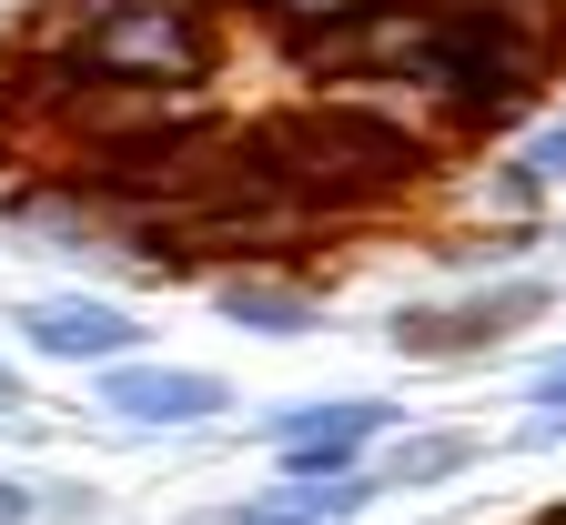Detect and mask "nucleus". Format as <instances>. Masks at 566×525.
Returning <instances> with one entry per match:
<instances>
[{
	"mask_svg": "<svg viewBox=\"0 0 566 525\" xmlns=\"http://www.w3.org/2000/svg\"><path fill=\"white\" fill-rule=\"evenodd\" d=\"M546 314H556V283L546 273H495L475 293H446V304H395L385 314V354L395 364H475V354L516 344Z\"/></svg>",
	"mask_w": 566,
	"mask_h": 525,
	"instance_id": "1",
	"label": "nucleus"
},
{
	"mask_svg": "<svg viewBox=\"0 0 566 525\" xmlns=\"http://www.w3.org/2000/svg\"><path fill=\"white\" fill-rule=\"evenodd\" d=\"M82 395H92V414H102L112 434H163V444L233 424V405H243V395H233V374H212V364H172V354L102 364V374H82Z\"/></svg>",
	"mask_w": 566,
	"mask_h": 525,
	"instance_id": "2",
	"label": "nucleus"
},
{
	"mask_svg": "<svg viewBox=\"0 0 566 525\" xmlns=\"http://www.w3.org/2000/svg\"><path fill=\"white\" fill-rule=\"evenodd\" d=\"M212 11L202 0H132V11H112L82 51V71H102V82H163V92H202L212 82Z\"/></svg>",
	"mask_w": 566,
	"mask_h": 525,
	"instance_id": "3",
	"label": "nucleus"
},
{
	"mask_svg": "<svg viewBox=\"0 0 566 525\" xmlns=\"http://www.w3.org/2000/svg\"><path fill=\"white\" fill-rule=\"evenodd\" d=\"M253 434L273 444V485H304V475L375 465V444L405 434V405H385V395H294V405H273Z\"/></svg>",
	"mask_w": 566,
	"mask_h": 525,
	"instance_id": "4",
	"label": "nucleus"
},
{
	"mask_svg": "<svg viewBox=\"0 0 566 525\" xmlns=\"http://www.w3.org/2000/svg\"><path fill=\"white\" fill-rule=\"evenodd\" d=\"M11 334H21V354H31V364H61V374H102V364L153 354V324H142L122 293H102V283L21 293V304H11Z\"/></svg>",
	"mask_w": 566,
	"mask_h": 525,
	"instance_id": "5",
	"label": "nucleus"
},
{
	"mask_svg": "<svg viewBox=\"0 0 566 525\" xmlns=\"http://www.w3.org/2000/svg\"><path fill=\"white\" fill-rule=\"evenodd\" d=\"M202 293H212V314H223L233 334H253V344H304V334H324V293L294 283V273H212Z\"/></svg>",
	"mask_w": 566,
	"mask_h": 525,
	"instance_id": "6",
	"label": "nucleus"
},
{
	"mask_svg": "<svg viewBox=\"0 0 566 525\" xmlns=\"http://www.w3.org/2000/svg\"><path fill=\"white\" fill-rule=\"evenodd\" d=\"M485 465V434L475 424H415V434H385L375 444V485L385 495H424V485H455Z\"/></svg>",
	"mask_w": 566,
	"mask_h": 525,
	"instance_id": "7",
	"label": "nucleus"
},
{
	"mask_svg": "<svg viewBox=\"0 0 566 525\" xmlns=\"http://www.w3.org/2000/svg\"><path fill=\"white\" fill-rule=\"evenodd\" d=\"M294 515H314V525H354V515H375L385 505V485H375V465H354V475H304V485H273Z\"/></svg>",
	"mask_w": 566,
	"mask_h": 525,
	"instance_id": "8",
	"label": "nucleus"
},
{
	"mask_svg": "<svg viewBox=\"0 0 566 525\" xmlns=\"http://www.w3.org/2000/svg\"><path fill=\"white\" fill-rule=\"evenodd\" d=\"M365 11H385V0H263V31L273 41H304V31H354Z\"/></svg>",
	"mask_w": 566,
	"mask_h": 525,
	"instance_id": "9",
	"label": "nucleus"
},
{
	"mask_svg": "<svg viewBox=\"0 0 566 525\" xmlns=\"http://www.w3.org/2000/svg\"><path fill=\"white\" fill-rule=\"evenodd\" d=\"M516 172H526V182H536L546 202L566 192V112H546V122L526 132V153H516Z\"/></svg>",
	"mask_w": 566,
	"mask_h": 525,
	"instance_id": "10",
	"label": "nucleus"
},
{
	"mask_svg": "<svg viewBox=\"0 0 566 525\" xmlns=\"http://www.w3.org/2000/svg\"><path fill=\"white\" fill-rule=\"evenodd\" d=\"M92 515H102V495L82 475H41V525H92Z\"/></svg>",
	"mask_w": 566,
	"mask_h": 525,
	"instance_id": "11",
	"label": "nucleus"
},
{
	"mask_svg": "<svg viewBox=\"0 0 566 525\" xmlns=\"http://www.w3.org/2000/svg\"><path fill=\"white\" fill-rule=\"evenodd\" d=\"M0 525H41V475L31 465H0Z\"/></svg>",
	"mask_w": 566,
	"mask_h": 525,
	"instance_id": "12",
	"label": "nucleus"
},
{
	"mask_svg": "<svg viewBox=\"0 0 566 525\" xmlns=\"http://www.w3.org/2000/svg\"><path fill=\"white\" fill-rule=\"evenodd\" d=\"M202 525H314V515H294V505L263 485V495H243V505H223V515H202Z\"/></svg>",
	"mask_w": 566,
	"mask_h": 525,
	"instance_id": "13",
	"label": "nucleus"
},
{
	"mask_svg": "<svg viewBox=\"0 0 566 525\" xmlns=\"http://www.w3.org/2000/svg\"><path fill=\"white\" fill-rule=\"evenodd\" d=\"M526 405H536V414H566V354H546V364L526 374Z\"/></svg>",
	"mask_w": 566,
	"mask_h": 525,
	"instance_id": "14",
	"label": "nucleus"
},
{
	"mask_svg": "<svg viewBox=\"0 0 566 525\" xmlns=\"http://www.w3.org/2000/svg\"><path fill=\"white\" fill-rule=\"evenodd\" d=\"M21 405H31V385H21L11 364H0V414H21Z\"/></svg>",
	"mask_w": 566,
	"mask_h": 525,
	"instance_id": "15",
	"label": "nucleus"
},
{
	"mask_svg": "<svg viewBox=\"0 0 566 525\" xmlns=\"http://www.w3.org/2000/svg\"><path fill=\"white\" fill-rule=\"evenodd\" d=\"M202 11H253V21H263V0H202Z\"/></svg>",
	"mask_w": 566,
	"mask_h": 525,
	"instance_id": "16",
	"label": "nucleus"
}]
</instances>
